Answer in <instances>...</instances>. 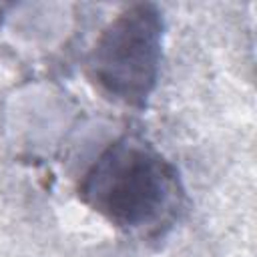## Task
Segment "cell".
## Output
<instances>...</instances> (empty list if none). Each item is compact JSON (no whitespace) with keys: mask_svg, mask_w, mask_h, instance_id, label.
Masks as SVG:
<instances>
[{"mask_svg":"<svg viewBox=\"0 0 257 257\" xmlns=\"http://www.w3.org/2000/svg\"><path fill=\"white\" fill-rule=\"evenodd\" d=\"M76 195L116 231L139 241L165 239L189 205L177 165L139 131H124L98 151L82 171Z\"/></svg>","mask_w":257,"mask_h":257,"instance_id":"cell-1","label":"cell"},{"mask_svg":"<svg viewBox=\"0 0 257 257\" xmlns=\"http://www.w3.org/2000/svg\"><path fill=\"white\" fill-rule=\"evenodd\" d=\"M165 16L153 2L124 6L108 20L84 58L86 78L116 104L145 110L159 84Z\"/></svg>","mask_w":257,"mask_h":257,"instance_id":"cell-2","label":"cell"}]
</instances>
